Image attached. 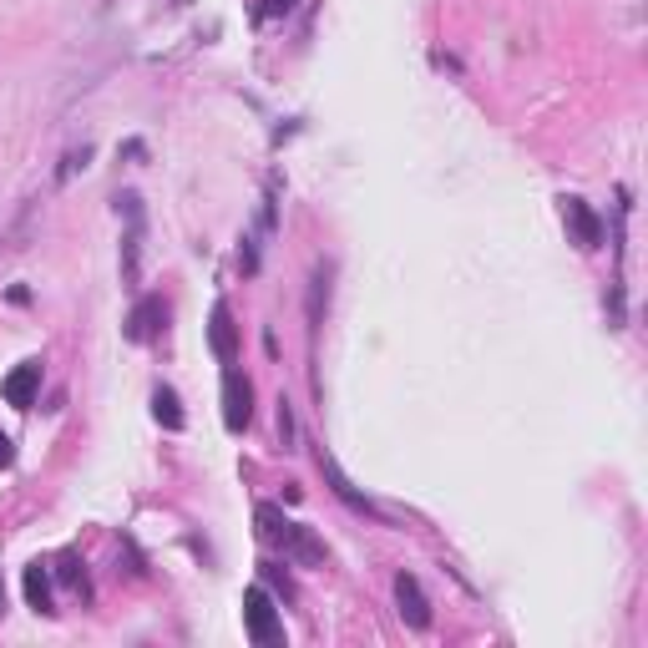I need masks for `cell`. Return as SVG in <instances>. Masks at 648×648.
I'll return each instance as SVG.
<instances>
[{"instance_id":"obj_1","label":"cell","mask_w":648,"mask_h":648,"mask_svg":"<svg viewBox=\"0 0 648 648\" xmlns=\"http://www.w3.org/2000/svg\"><path fill=\"white\" fill-rule=\"evenodd\" d=\"M254 522H259V537L269 542V547H279L294 567H324V542L314 537V527H304V522H289L274 502H259L254 507Z\"/></svg>"},{"instance_id":"obj_2","label":"cell","mask_w":648,"mask_h":648,"mask_svg":"<svg viewBox=\"0 0 648 648\" xmlns=\"http://www.w3.org/2000/svg\"><path fill=\"white\" fill-rule=\"evenodd\" d=\"M117 213L127 218V238H122V279L137 284L142 279V238H147V213L137 193H117Z\"/></svg>"},{"instance_id":"obj_3","label":"cell","mask_w":648,"mask_h":648,"mask_svg":"<svg viewBox=\"0 0 648 648\" xmlns=\"http://www.w3.org/2000/svg\"><path fill=\"white\" fill-rule=\"evenodd\" d=\"M243 628H249V638L264 643V648L284 638V618H279L269 588H249V593H243Z\"/></svg>"},{"instance_id":"obj_4","label":"cell","mask_w":648,"mask_h":648,"mask_svg":"<svg viewBox=\"0 0 648 648\" xmlns=\"http://www.w3.org/2000/svg\"><path fill=\"white\" fill-rule=\"evenodd\" d=\"M254 421V385L243 380L238 370H228L223 375V426L228 431H243Z\"/></svg>"},{"instance_id":"obj_5","label":"cell","mask_w":648,"mask_h":648,"mask_svg":"<svg viewBox=\"0 0 648 648\" xmlns=\"http://www.w3.org/2000/svg\"><path fill=\"white\" fill-rule=\"evenodd\" d=\"M319 471H324V481H330V492H335V497H340L350 512H360V517H380V507H375V502L360 492V486H355V481L340 471V461H335L330 451H319Z\"/></svg>"},{"instance_id":"obj_6","label":"cell","mask_w":648,"mask_h":648,"mask_svg":"<svg viewBox=\"0 0 648 648\" xmlns=\"http://www.w3.org/2000/svg\"><path fill=\"white\" fill-rule=\"evenodd\" d=\"M562 223H567V233H573L578 249H598V243H603V218L583 198H562Z\"/></svg>"},{"instance_id":"obj_7","label":"cell","mask_w":648,"mask_h":648,"mask_svg":"<svg viewBox=\"0 0 648 648\" xmlns=\"http://www.w3.org/2000/svg\"><path fill=\"white\" fill-rule=\"evenodd\" d=\"M395 603H400L405 628H416V633H426V628H431V603H426V593H421V578H416V573H400V578H395Z\"/></svg>"},{"instance_id":"obj_8","label":"cell","mask_w":648,"mask_h":648,"mask_svg":"<svg viewBox=\"0 0 648 648\" xmlns=\"http://www.w3.org/2000/svg\"><path fill=\"white\" fill-rule=\"evenodd\" d=\"M0 395H6V405H16V411H31L36 395H41V360H21L6 380H0Z\"/></svg>"},{"instance_id":"obj_9","label":"cell","mask_w":648,"mask_h":648,"mask_svg":"<svg viewBox=\"0 0 648 648\" xmlns=\"http://www.w3.org/2000/svg\"><path fill=\"white\" fill-rule=\"evenodd\" d=\"M208 345H213V355H218L223 365L238 360V324H233V309H228L223 299H218L213 314H208Z\"/></svg>"},{"instance_id":"obj_10","label":"cell","mask_w":648,"mask_h":648,"mask_svg":"<svg viewBox=\"0 0 648 648\" xmlns=\"http://www.w3.org/2000/svg\"><path fill=\"white\" fill-rule=\"evenodd\" d=\"M162 314H168V309H162V299H142V304L132 309V319H127V340H132V345H147L152 330H157L152 319H162Z\"/></svg>"},{"instance_id":"obj_11","label":"cell","mask_w":648,"mask_h":648,"mask_svg":"<svg viewBox=\"0 0 648 648\" xmlns=\"http://www.w3.org/2000/svg\"><path fill=\"white\" fill-rule=\"evenodd\" d=\"M152 416L168 426V431H183V426H188V416H183V405H178V390H173V385H157V390H152Z\"/></svg>"},{"instance_id":"obj_12","label":"cell","mask_w":648,"mask_h":648,"mask_svg":"<svg viewBox=\"0 0 648 648\" xmlns=\"http://www.w3.org/2000/svg\"><path fill=\"white\" fill-rule=\"evenodd\" d=\"M26 603H31L36 613H56V608H51V578H46L41 562L26 567Z\"/></svg>"},{"instance_id":"obj_13","label":"cell","mask_w":648,"mask_h":648,"mask_svg":"<svg viewBox=\"0 0 648 648\" xmlns=\"http://www.w3.org/2000/svg\"><path fill=\"white\" fill-rule=\"evenodd\" d=\"M324 304H330V264H319L314 279H309V330H319Z\"/></svg>"},{"instance_id":"obj_14","label":"cell","mask_w":648,"mask_h":648,"mask_svg":"<svg viewBox=\"0 0 648 648\" xmlns=\"http://www.w3.org/2000/svg\"><path fill=\"white\" fill-rule=\"evenodd\" d=\"M87 157H92V147H81V152H66V162H61L56 183H71V173H76V168H87Z\"/></svg>"},{"instance_id":"obj_15","label":"cell","mask_w":648,"mask_h":648,"mask_svg":"<svg viewBox=\"0 0 648 648\" xmlns=\"http://www.w3.org/2000/svg\"><path fill=\"white\" fill-rule=\"evenodd\" d=\"M279 441H284V451H294V411H289V400H279Z\"/></svg>"},{"instance_id":"obj_16","label":"cell","mask_w":648,"mask_h":648,"mask_svg":"<svg viewBox=\"0 0 648 648\" xmlns=\"http://www.w3.org/2000/svg\"><path fill=\"white\" fill-rule=\"evenodd\" d=\"M16 461V446H11V436H0V466H11Z\"/></svg>"},{"instance_id":"obj_17","label":"cell","mask_w":648,"mask_h":648,"mask_svg":"<svg viewBox=\"0 0 648 648\" xmlns=\"http://www.w3.org/2000/svg\"><path fill=\"white\" fill-rule=\"evenodd\" d=\"M0 613H6V588H0Z\"/></svg>"}]
</instances>
